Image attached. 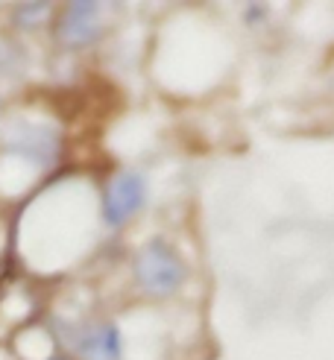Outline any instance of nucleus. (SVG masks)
<instances>
[{
  "label": "nucleus",
  "mask_w": 334,
  "mask_h": 360,
  "mask_svg": "<svg viewBox=\"0 0 334 360\" xmlns=\"http://www.w3.org/2000/svg\"><path fill=\"white\" fill-rule=\"evenodd\" d=\"M135 273H138V281L153 293H170L185 278L182 261L165 243H147L135 261Z\"/></svg>",
  "instance_id": "1"
},
{
  "label": "nucleus",
  "mask_w": 334,
  "mask_h": 360,
  "mask_svg": "<svg viewBox=\"0 0 334 360\" xmlns=\"http://www.w3.org/2000/svg\"><path fill=\"white\" fill-rule=\"evenodd\" d=\"M144 202V179L138 173H120L115 182L109 185L103 202V214L112 226H120L123 220H129L132 214Z\"/></svg>",
  "instance_id": "2"
},
{
  "label": "nucleus",
  "mask_w": 334,
  "mask_h": 360,
  "mask_svg": "<svg viewBox=\"0 0 334 360\" xmlns=\"http://www.w3.org/2000/svg\"><path fill=\"white\" fill-rule=\"evenodd\" d=\"M97 30V6L94 4H74L65 18H62V39L70 41V44H77V41H85V39H91Z\"/></svg>",
  "instance_id": "3"
},
{
  "label": "nucleus",
  "mask_w": 334,
  "mask_h": 360,
  "mask_svg": "<svg viewBox=\"0 0 334 360\" xmlns=\"http://www.w3.org/2000/svg\"><path fill=\"white\" fill-rule=\"evenodd\" d=\"M79 352L91 360H117V354H120L117 331L115 328H97L94 334H88L79 343Z\"/></svg>",
  "instance_id": "4"
}]
</instances>
